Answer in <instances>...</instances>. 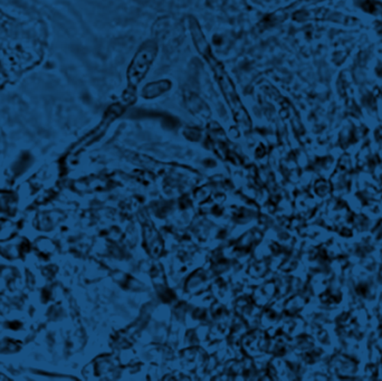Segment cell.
<instances>
[{"label": "cell", "instance_id": "1", "mask_svg": "<svg viewBox=\"0 0 382 381\" xmlns=\"http://www.w3.org/2000/svg\"><path fill=\"white\" fill-rule=\"evenodd\" d=\"M189 26L193 43H195L199 53L206 58L207 62L209 63L210 67L215 73L216 79L218 81L221 92L224 94L228 106L232 108L234 117L243 124H249L250 120H249L246 110L244 108L241 99L238 97L235 86L232 84L230 77L227 74L224 65L212 54V49H210L209 44H208L206 38L204 36V33L201 31L198 22L195 18H190Z\"/></svg>", "mask_w": 382, "mask_h": 381}, {"label": "cell", "instance_id": "2", "mask_svg": "<svg viewBox=\"0 0 382 381\" xmlns=\"http://www.w3.org/2000/svg\"><path fill=\"white\" fill-rule=\"evenodd\" d=\"M157 44L153 42H148L141 46L138 51L134 60L131 62L129 70H127V82L129 88L136 90L139 83L145 79L148 71L151 67L153 60L156 58Z\"/></svg>", "mask_w": 382, "mask_h": 381}, {"label": "cell", "instance_id": "3", "mask_svg": "<svg viewBox=\"0 0 382 381\" xmlns=\"http://www.w3.org/2000/svg\"><path fill=\"white\" fill-rule=\"evenodd\" d=\"M171 88L169 81H160V82L151 83L143 88V97L145 99H153V97L161 95L164 92H167Z\"/></svg>", "mask_w": 382, "mask_h": 381}]
</instances>
